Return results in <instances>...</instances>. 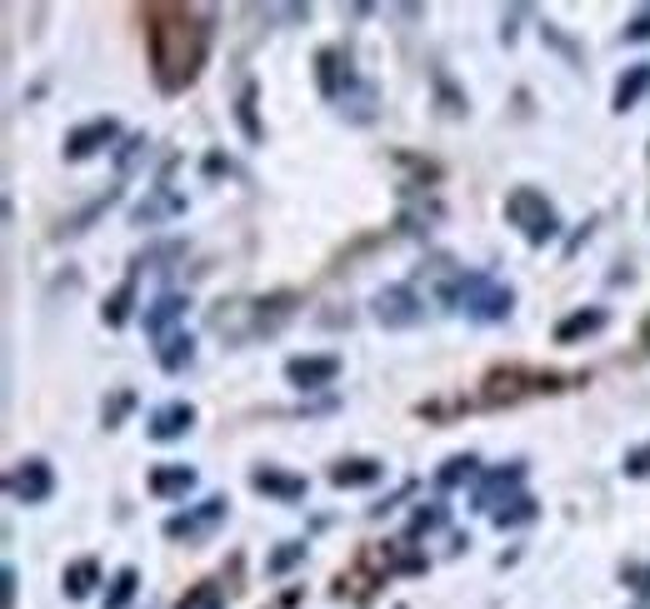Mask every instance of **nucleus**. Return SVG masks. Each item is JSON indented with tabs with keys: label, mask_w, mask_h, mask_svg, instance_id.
I'll return each instance as SVG.
<instances>
[{
	"label": "nucleus",
	"mask_w": 650,
	"mask_h": 609,
	"mask_svg": "<svg viewBox=\"0 0 650 609\" xmlns=\"http://www.w3.org/2000/svg\"><path fill=\"white\" fill-rule=\"evenodd\" d=\"M145 36H151V71L161 91L180 95L186 85H196L211 56V25L196 21L190 11H151Z\"/></svg>",
	"instance_id": "obj_1"
},
{
	"label": "nucleus",
	"mask_w": 650,
	"mask_h": 609,
	"mask_svg": "<svg viewBox=\"0 0 650 609\" xmlns=\"http://www.w3.org/2000/svg\"><path fill=\"white\" fill-rule=\"evenodd\" d=\"M421 275H430L436 304L475 320V325H500V320H510V310H516V290H510L506 280H496L491 270H465V265H456V260L436 255L430 265H421Z\"/></svg>",
	"instance_id": "obj_2"
},
{
	"label": "nucleus",
	"mask_w": 650,
	"mask_h": 609,
	"mask_svg": "<svg viewBox=\"0 0 650 609\" xmlns=\"http://www.w3.org/2000/svg\"><path fill=\"white\" fill-rule=\"evenodd\" d=\"M300 295L281 290V295H265V300H221L211 310V330H221L231 345H250L260 335H275L285 320L296 315Z\"/></svg>",
	"instance_id": "obj_3"
},
{
	"label": "nucleus",
	"mask_w": 650,
	"mask_h": 609,
	"mask_svg": "<svg viewBox=\"0 0 650 609\" xmlns=\"http://www.w3.org/2000/svg\"><path fill=\"white\" fill-rule=\"evenodd\" d=\"M506 220L516 225L520 235H525V246H551L560 235V215H556V205L545 200V190H535V186H516L506 195Z\"/></svg>",
	"instance_id": "obj_4"
},
{
	"label": "nucleus",
	"mask_w": 650,
	"mask_h": 609,
	"mask_svg": "<svg viewBox=\"0 0 650 609\" xmlns=\"http://www.w3.org/2000/svg\"><path fill=\"white\" fill-rule=\"evenodd\" d=\"M370 315H376L380 330H415L426 320V295L415 285H380L370 295Z\"/></svg>",
	"instance_id": "obj_5"
},
{
	"label": "nucleus",
	"mask_w": 650,
	"mask_h": 609,
	"mask_svg": "<svg viewBox=\"0 0 650 609\" xmlns=\"http://www.w3.org/2000/svg\"><path fill=\"white\" fill-rule=\"evenodd\" d=\"M225 520H231V500H225V494H205V500H196V504H186V510H176V515H166L161 535L196 545V539H205L215 525H225Z\"/></svg>",
	"instance_id": "obj_6"
},
{
	"label": "nucleus",
	"mask_w": 650,
	"mask_h": 609,
	"mask_svg": "<svg viewBox=\"0 0 650 609\" xmlns=\"http://www.w3.org/2000/svg\"><path fill=\"white\" fill-rule=\"evenodd\" d=\"M525 475H531V465H525V459H506V465L485 469L481 480H475V490H471V510H481V515H496L506 500L525 494V490H520V485H525Z\"/></svg>",
	"instance_id": "obj_7"
},
{
	"label": "nucleus",
	"mask_w": 650,
	"mask_h": 609,
	"mask_svg": "<svg viewBox=\"0 0 650 609\" xmlns=\"http://www.w3.org/2000/svg\"><path fill=\"white\" fill-rule=\"evenodd\" d=\"M116 145H120V120L116 116H95V120H85V126L66 130L60 155H66L71 165H81V160H95V155L116 151Z\"/></svg>",
	"instance_id": "obj_8"
},
{
	"label": "nucleus",
	"mask_w": 650,
	"mask_h": 609,
	"mask_svg": "<svg viewBox=\"0 0 650 609\" xmlns=\"http://www.w3.org/2000/svg\"><path fill=\"white\" fill-rule=\"evenodd\" d=\"M5 494H11L15 504H46L50 494H56V469H50V459H40V455L21 459V465L5 475Z\"/></svg>",
	"instance_id": "obj_9"
},
{
	"label": "nucleus",
	"mask_w": 650,
	"mask_h": 609,
	"mask_svg": "<svg viewBox=\"0 0 650 609\" xmlns=\"http://www.w3.org/2000/svg\"><path fill=\"white\" fill-rule=\"evenodd\" d=\"M285 380H291L300 395L331 390L335 380H341V355H291V360H285Z\"/></svg>",
	"instance_id": "obj_10"
},
{
	"label": "nucleus",
	"mask_w": 650,
	"mask_h": 609,
	"mask_svg": "<svg viewBox=\"0 0 650 609\" xmlns=\"http://www.w3.org/2000/svg\"><path fill=\"white\" fill-rule=\"evenodd\" d=\"M190 430H196V405L190 399H166V405H155L145 415V434H151L155 445H176Z\"/></svg>",
	"instance_id": "obj_11"
},
{
	"label": "nucleus",
	"mask_w": 650,
	"mask_h": 609,
	"mask_svg": "<svg viewBox=\"0 0 650 609\" xmlns=\"http://www.w3.org/2000/svg\"><path fill=\"white\" fill-rule=\"evenodd\" d=\"M186 310H190V295H180V290H161V295H155V300L141 310L145 335H151L155 345L170 341V335H176V325L186 320Z\"/></svg>",
	"instance_id": "obj_12"
},
{
	"label": "nucleus",
	"mask_w": 650,
	"mask_h": 609,
	"mask_svg": "<svg viewBox=\"0 0 650 609\" xmlns=\"http://www.w3.org/2000/svg\"><path fill=\"white\" fill-rule=\"evenodd\" d=\"M250 490L275 504H296V500H306L310 480L306 475H291V469H281V465H256L250 469Z\"/></svg>",
	"instance_id": "obj_13"
},
{
	"label": "nucleus",
	"mask_w": 650,
	"mask_h": 609,
	"mask_svg": "<svg viewBox=\"0 0 650 609\" xmlns=\"http://www.w3.org/2000/svg\"><path fill=\"white\" fill-rule=\"evenodd\" d=\"M355 65H351V56H345L341 46H326V50H316V85H320V95H326V100H341V91L345 85L355 81Z\"/></svg>",
	"instance_id": "obj_14"
},
{
	"label": "nucleus",
	"mask_w": 650,
	"mask_h": 609,
	"mask_svg": "<svg viewBox=\"0 0 650 609\" xmlns=\"http://www.w3.org/2000/svg\"><path fill=\"white\" fill-rule=\"evenodd\" d=\"M176 215H186V195L170 186H151V195L141 200V205H130V225H161V220H176Z\"/></svg>",
	"instance_id": "obj_15"
},
{
	"label": "nucleus",
	"mask_w": 650,
	"mask_h": 609,
	"mask_svg": "<svg viewBox=\"0 0 650 609\" xmlns=\"http://www.w3.org/2000/svg\"><path fill=\"white\" fill-rule=\"evenodd\" d=\"M326 480H331L335 490H370V485L386 480V465L370 455H351V459H335Z\"/></svg>",
	"instance_id": "obj_16"
},
{
	"label": "nucleus",
	"mask_w": 650,
	"mask_h": 609,
	"mask_svg": "<svg viewBox=\"0 0 650 609\" xmlns=\"http://www.w3.org/2000/svg\"><path fill=\"white\" fill-rule=\"evenodd\" d=\"M376 106H380V85L366 81V75H355V81L341 91V100H335V110H341L351 126H370V120H376Z\"/></svg>",
	"instance_id": "obj_17"
},
{
	"label": "nucleus",
	"mask_w": 650,
	"mask_h": 609,
	"mask_svg": "<svg viewBox=\"0 0 650 609\" xmlns=\"http://www.w3.org/2000/svg\"><path fill=\"white\" fill-rule=\"evenodd\" d=\"M605 325H611V310H605V304H580V310H570L556 325V345H580V341H591V335H601Z\"/></svg>",
	"instance_id": "obj_18"
},
{
	"label": "nucleus",
	"mask_w": 650,
	"mask_h": 609,
	"mask_svg": "<svg viewBox=\"0 0 650 609\" xmlns=\"http://www.w3.org/2000/svg\"><path fill=\"white\" fill-rule=\"evenodd\" d=\"M646 95H650V60H636V65H626V71H621V81H615L611 110H615V116H626V110H636Z\"/></svg>",
	"instance_id": "obj_19"
},
{
	"label": "nucleus",
	"mask_w": 650,
	"mask_h": 609,
	"mask_svg": "<svg viewBox=\"0 0 650 609\" xmlns=\"http://www.w3.org/2000/svg\"><path fill=\"white\" fill-rule=\"evenodd\" d=\"M145 490H151L155 500H186V494L196 490V469L190 465H155L151 475H145Z\"/></svg>",
	"instance_id": "obj_20"
},
{
	"label": "nucleus",
	"mask_w": 650,
	"mask_h": 609,
	"mask_svg": "<svg viewBox=\"0 0 650 609\" xmlns=\"http://www.w3.org/2000/svg\"><path fill=\"white\" fill-rule=\"evenodd\" d=\"M95 585H101V560H91V554H85V560H71L66 570H60V589H66V599H75V605L91 599Z\"/></svg>",
	"instance_id": "obj_21"
},
{
	"label": "nucleus",
	"mask_w": 650,
	"mask_h": 609,
	"mask_svg": "<svg viewBox=\"0 0 650 609\" xmlns=\"http://www.w3.org/2000/svg\"><path fill=\"white\" fill-rule=\"evenodd\" d=\"M155 365H161L166 375H186L190 365H196V335L176 330L170 341H161V345H155Z\"/></svg>",
	"instance_id": "obj_22"
},
{
	"label": "nucleus",
	"mask_w": 650,
	"mask_h": 609,
	"mask_svg": "<svg viewBox=\"0 0 650 609\" xmlns=\"http://www.w3.org/2000/svg\"><path fill=\"white\" fill-rule=\"evenodd\" d=\"M481 475H485V469H481V455H471V450H465V455H450L446 465L436 469V490L450 494V490H461V485H475Z\"/></svg>",
	"instance_id": "obj_23"
},
{
	"label": "nucleus",
	"mask_w": 650,
	"mask_h": 609,
	"mask_svg": "<svg viewBox=\"0 0 650 609\" xmlns=\"http://www.w3.org/2000/svg\"><path fill=\"white\" fill-rule=\"evenodd\" d=\"M260 85L256 81H246L240 85V95H236V126H240V135H246L250 145H265V126H260Z\"/></svg>",
	"instance_id": "obj_24"
},
{
	"label": "nucleus",
	"mask_w": 650,
	"mask_h": 609,
	"mask_svg": "<svg viewBox=\"0 0 650 609\" xmlns=\"http://www.w3.org/2000/svg\"><path fill=\"white\" fill-rule=\"evenodd\" d=\"M135 295H141V285H135V275H126V280H120L116 290L106 295V304H101V320H106L110 330H120L130 315H135Z\"/></svg>",
	"instance_id": "obj_25"
},
{
	"label": "nucleus",
	"mask_w": 650,
	"mask_h": 609,
	"mask_svg": "<svg viewBox=\"0 0 650 609\" xmlns=\"http://www.w3.org/2000/svg\"><path fill=\"white\" fill-rule=\"evenodd\" d=\"M116 200H120V186H110V190H106V195H95V200H91V205H85V211H75V215H71V220H60V230H56V240H71V235H85V230H91V225H95V220H101V215H106V211H110V205H116Z\"/></svg>",
	"instance_id": "obj_26"
},
{
	"label": "nucleus",
	"mask_w": 650,
	"mask_h": 609,
	"mask_svg": "<svg viewBox=\"0 0 650 609\" xmlns=\"http://www.w3.org/2000/svg\"><path fill=\"white\" fill-rule=\"evenodd\" d=\"M535 520H541V500H535V494H516V500H506L496 515H491V525L496 529H520V525H535Z\"/></svg>",
	"instance_id": "obj_27"
},
{
	"label": "nucleus",
	"mask_w": 650,
	"mask_h": 609,
	"mask_svg": "<svg viewBox=\"0 0 650 609\" xmlns=\"http://www.w3.org/2000/svg\"><path fill=\"white\" fill-rule=\"evenodd\" d=\"M450 525V504L446 500H421L411 510V525H405V539H421L430 529H446Z\"/></svg>",
	"instance_id": "obj_28"
},
{
	"label": "nucleus",
	"mask_w": 650,
	"mask_h": 609,
	"mask_svg": "<svg viewBox=\"0 0 650 609\" xmlns=\"http://www.w3.org/2000/svg\"><path fill=\"white\" fill-rule=\"evenodd\" d=\"M135 589H141V570H135V564H120V570L110 574V589H106V599H101V609H126L130 599H135Z\"/></svg>",
	"instance_id": "obj_29"
},
{
	"label": "nucleus",
	"mask_w": 650,
	"mask_h": 609,
	"mask_svg": "<svg viewBox=\"0 0 650 609\" xmlns=\"http://www.w3.org/2000/svg\"><path fill=\"white\" fill-rule=\"evenodd\" d=\"M296 564H306V539H281L271 554H265V574L271 580H281V574H291Z\"/></svg>",
	"instance_id": "obj_30"
},
{
	"label": "nucleus",
	"mask_w": 650,
	"mask_h": 609,
	"mask_svg": "<svg viewBox=\"0 0 650 609\" xmlns=\"http://www.w3.org/2000/svg\"><path fill=\"white\" fill-rule=\"evenodd\" d=\"M186 255V240H161V246H145L141 255L130 260V275L135 270H166V260H180Z\"/></svg>",
	"instance_id": "obj_31"
},
{
	"label": "nucleus",
	"mask_w": 650,
	"mask_h": 609,
	"mask_svg": "<svg viewBox=\"0 0 650 609\" xmlns=\"http://www.w3.org/2000/svg\"><path fill=\"white\" fill-rule=\"evenodd\" d=\"M145 155H151V135H145V130H135V135H126V141L116 145V170H120V176H130V170H135Z\"/></svg>",
	"instance_id": "obj_32"
},
{
	"label": "nucleus",
	"mask_w": 650,
	"mask_h": 609,
	"mask_svg": "<svg viewBox=\"0 0 650 609\" xmlns=\"http://www.w3.org/2000/svg\"><path fill=\"white\" fill-rule=\"evenodd\" d=\"M176 609H225V589L215 585V580H201V585H190L186 595H180Z\"/></svg>",
	"instance_id": "obj_33"
},
{
	"label": "nucleus",
	"mask_w": 650,
	"mask_h": 609,
	"mask_svg": "<svg viewBox=\"0 0 650 609\" xmlns=\"http://www.w3.org/2000/svg\"><path fill=\"white\" fill-rule=\"evenodd\" d=\"M130 410H135V390H116V395L101 405V425H106V430H120V420H126Z\"/></svg>",
	"instance_id": "obj_34"
},
{
	"label": "nucleus",
	"mask_w": 650,
	"mask_h": 609,
	"mask_svg": "<svg viewBox=\"0 0 650 609\" xmlns=\"http://www.w3.org/2000/svg\"><path fill=\"white\" fill-rule=\"evenodd\" d=\"M541 40H545V46H551V50H560V56H566L570 65H580V50H576V40H570V36H566V31H560L556 21H541Z\"/></svg>",
	"instance_id": "obj_35"
},
{
	"label": "nucleus",
	"mask_w": 650,
	"mask_h": 609,
	"mask_svg": "<svg viewBox=\"0 0 650 609\" xmlns=\"http://www.w3.org/2000/svg\"><path fill=\"white\" fill-rule=\"evenodd\" d=\"M621 585H626L636 599H650V564L626 560V564H621Z\"/></svg>",
	"instance_id": "obj_36"
},
{
	"label": "nucleus",
	"mask_w": 650,
	"mask_h": 609,
	"mask_svg": "<svg viewBox=\"0 0 650 609\" xmlns=\"http://www.w3.org/2000/svg\"><path fill=\"white\" fill-rule=\"evenodd\" d=\"M621 475H626V480H650V440H646V445H636V450H626Z\"/></svg>",
	"instance_id": "obj_37"
},
{
	"label": "nucleus",
	"mask_w": 650,
	"mask_h": 609,
	"mask_svg": "<svg viewBox=\"0 0 650 609\" xmlns=\"http://www.w3.org/2000/svg\"><path fill=\"white\" fill-rule=\"evenodd\" d=\"M621 40H626V46H646L650 40V5H640V11L630 15L626 31H621Z\"/></svg>",
	"instance_id": "obj_38"
},
{
	"label": "nucleus",
	"mask_w": 650,
	"mask_h": 609,
	"mask_svg": "<svg viewBox=\"0 0 650 609\" xmlns=\"http://www.w3.org/2000/svg\"><path fill=\"white\" fill-rule=\"evenodd\" d=\"M0 585H5V589H0V605L15 609V564H5V570H0Z\"/></svg>",
	"instance_id": "obj_39"
},
{
	"label": "nucleus",
	"mask_w": 650,
	"mask_h": 609,
	"mask_svg": "<svg viewBox=\"0 0 650 609\" xmlns=\"http://www.w3.org/2000/svg\"><path fill=\"white\" fill-rule=\"evenodd\" d=\"M205 176H231V160H225V155H205Z\"/></svg>",
	"instance_id": "obj_40"
},
{
	"label": "nucleus",
	"mask_w": 650,
	"mask_h": 609,
	"mask_svg": "<svg viewBox=\"0 0 650 609\" xmlns=\"http://www.w3.org/2000/svg\"><path fill=\"white\" fill-rule=\"evenodd\" d=\"M520 15H525V5H516L506 21H520ZM500 40H506V46H516V25H510V31H500Z\"/></svg>",
	"instance_id": "obj_41"
},
{
	"label": "nucleus",
	"mask_w": 650,
	"mask_h": 609,
	"mask_svg": "<svg viewBox=\"0 0 650 609\" xmlns=\"http://www.w3.org/2000/svg\"><path fill=\"white\" fill-rule=\"evenodd\" d=\"M395 609H405V605H395Z\"/></svg>",
	"instance_id": "obj_42"
},
{
	"label": "nucleus",
	"mask_w": 650,
	"mask_h": 609,
	"mask_svg": "<svg viewBox=\"0 0 650 609\" xmlns=\"http://www.w3.org/2000/svg\"><path fill=\"white\" fill-rule=\"evenodd\" d=\"M640 609H650V605H640Z\"/></svg>",
	"instance_id": "obj_43"
}]
</instances>
